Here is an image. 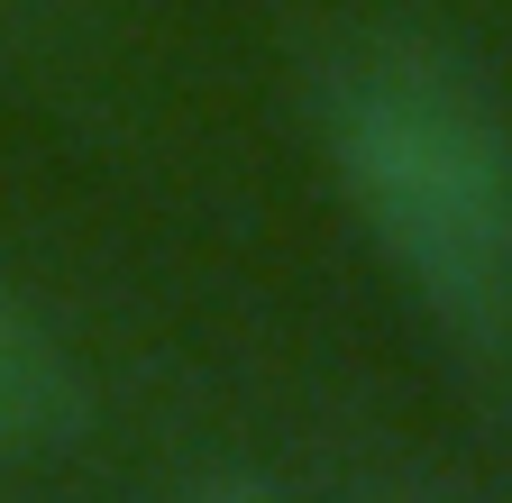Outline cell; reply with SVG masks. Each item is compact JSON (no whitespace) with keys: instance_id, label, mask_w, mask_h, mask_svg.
Returning <instances> with one entry per match:
<instances>
[{"instance_id":"2","label":"cell","mask_w":512,"mask_h":503,"mask_svg":"<svg viewBox=\"0 0 512 503\" xmlns=\"http://www.w3.org/2000/svg\"><path fill=\"white\" fill-rule=\"evenodd\" d=\"M83 430V375L64 366V348L0 293V458L64 449Z\"/></svg>"},{"instance_id":"1","label":"cell","mask_w":512,"mask_h":503,"mask_svg":"<svg viewBox=\"0 0 512 503\" xmlns=\"http://www.w3.org/2000/svg\"><path fill=\"white\" fill-rule=\"evenodd\" d=\"M311 110L384 266L467 357H512V129L412 28H357L311 65Z\"/></svg>"},{"instance_id":"3","label":"cell","mask_w":512,"mask_h":503,"mask_svg":"<svg viewBox=\"0 0 512 503\" xmlns=\"http://www.w3.org/2000/svg\"><path fill=\"white\" fill-rule=\"evenodd\" d=\"M183 503H275V494L256 485V476H202V485H192Z\"/></svg>"}]
</instances>
